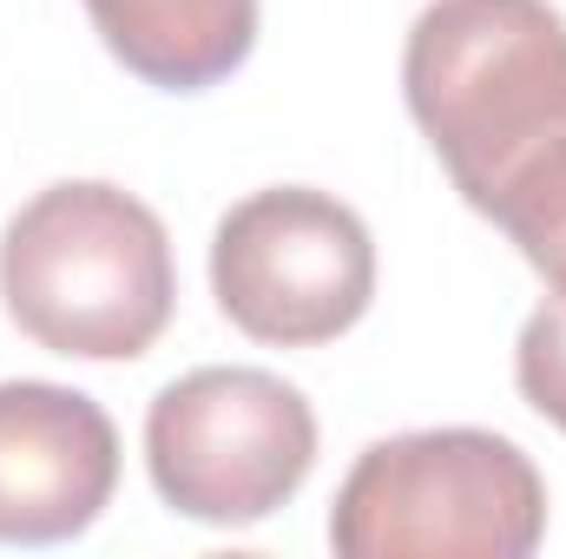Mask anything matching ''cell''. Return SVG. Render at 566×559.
<instances>
[{
	"label": "cell",
	"instance_id": "8",
	"mask_svg": "<svg viewBox=\"0 0 566 559\" xmlns=\"http://www.w3.org/2000/svg\"><path fill=\"white\" fill-rule=\"evenodd\" d=\"M514 382L534 415H547L566 434V289H554L514 342Z\"/></svg>",
	"mask_w": 566,
	"mask_h": 559
},
{
	"label": "cell",
	"instance_id": "3",
	"mask_svg": "<svg viewBox=\"0 0 566 559\" xmlns=\"http://www.w3.org/2000/svg\"><path fill=\"white\" fill-rule=\"evenodd\" d=\"M541 534L547 481L488 428H416L363 447L329 507L343 559H527Z\"/></svg>",
	"mask_w": 566,
	"mask_h": 559
},
{
	"label": "cell",
	"instance_id": "2",
	"mask_svg": "<svg viewBox=\"0 0 566 559\" xmlns=\"http://www.w3.org/2000/svg\"><path fill=\"white\" fill-rule=\"evenodd\" d=\"M0 303L46 356L133 362L178 309L171 238L106 178L46 184L0 231Z\"/></svg>",
	"mask_w": 566,
	"mask_h": 559
},
{
	"label": "cell",
	"instance_id": "7",
	"mask_svg": "<svg viewBox=\"0 0 566 559\" xmlns=\"http://www.w3.org/2000/svg\"><path fill=\"white\" fill-rule=\"evenodd\" d=\"M106 53L158 93H205L258 46V0H86Z\"/></svg>",
	"mask_w": 566,
	"mask_h": 559
},
{
	"label": "cell",
	"instance_id": "5",
	"mask_svg": "<svg viewBox=\"0 0 566 559\" xmlns=\"http://www.w3.org/2000/svg\"><path fill=\"white\" fill-rule=\"evenodd\" d=\"M211 296L251 342L277 349L336 342L376 303V238L336 191L316 184L251 191L218 218Z\"/></svg>",
	"mask_w": 566,
	"mask_h": 559
},
{
	"label": "cell",
	"instance_id": "4",
	"mask_svg": "<svg viewBox=\"0 0 566 559\" xmlns=\"http://www.w3.org/2000/svg\"><path fill=\"white\" fill-rule=\"evenodd\" d=\"M145 467L171 514L258 527L316 467V409L271 369H191L145 409Z\"/></svg>",
	"mask_w": 566,
	"mask_h": 559
},
{
	"label": "cell",
	"instance_id": "1",
	"mask_svg": "<svg viewBox=\"0 0 566 559\" xmlns=\"http://www.w3.org/2000/svg\"><path fill=\"white\" fill-rule=\"evenodd\" d=\"M402 99L454 191L566 289V20L547 0H434Z\"/></svg>",
	"mask_w": 566,
	"mask_h": 559
},
{
	"label": "cell",
	"instance_id": "6",
	"mask_svg": "<svg viewBox=\"0 0 566 559\" xmlns=\"http://www.w3.org/2000/svg\"><path fill=\"white\" fill-rule=\"evenodd\" d=\"M119 487L113 415L60 382H0V547L86 534Z\"/></svg>",
	"mask_w": 566,
	"mask_h": 559
}]
</instances>
